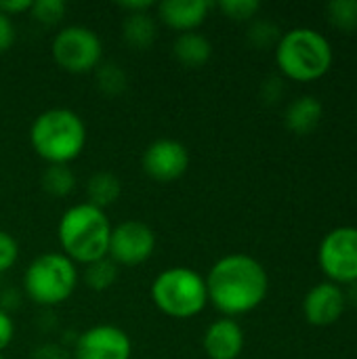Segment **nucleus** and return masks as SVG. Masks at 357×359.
<instances>
[{"instance_id":"obj_31","label":"nucleus","mask_w":357,"mask_h":359,"mask_svg":"<svg viewBox=\"0 0 357 359\" xmlns=\"http://www.w3.org/2000/svg\"><path fill=\"white\" fill-rule=\"evenodd\" d=\"M118 8L124 11L126 15L128 13H149L151 8H156V4L151 0H124V2H118Z\"/></svg>"},{"instance_id":"obj_18","label":"nucleus","mask_w":357,"mask_h":359,"mask_svg":"<svg viewBox=\"0 0 357 359\" xmlns=\"http://www.w3.org/2000/svg\"><path fill=\"white\" fill-rule=\"evenodd\" d=\"M122 194V181L109 172V170H97L90 175L88 183H86V196H88V204L105 210L107 206H112Z\"/></svg>"},{"instance_id":"obj_25","label":"nucleus","mask_w":357,"mask_h":359,"mask_svg":"<svg viewBox=\"0 0 357 359\" xmlns=\"http://www.w3.org/2000/svg\"><path fill=\"white\" fill-rule=\"evenodd\" d=\"M280 38H282L280 29L274 23H269V21H255L250 25V29H248V40L257 48H267L274 42L278 44Z\"/></svg>"},{"instance_id":"obj_1","label":"nucleus","mask_w":357,"mask_h":359,"mask_svg":"<svg viewBox=\"0 0 357 359\" xmlns=\"http://www.w3.org/2000/svg\"><path fill=\"white\" fill-rule=\"evenodd\" d=\"M208 303L225 318H236L257 309L269 288L265 267L248 255L234 252L221 257L204 278Z\"/></svg>"},{"instance_id":"obj_24","label":"nucleus","mask_w":357,"mask_h":359,"mask_svg":"<svg viewBox=\"0 0 357 359\" xmlns=\"http://www.w3.org/2000/svg\"><path fill=\"white\" fill-rule=\"evenodd\" d=\"M217 6L225 17H229L234 21H248L261 8V4L257 0H221Z\"/></svg>"},{"instance_id":"obj_28","label":"nucleus","mask_w":357,"mask_h":359,"mask_svg":"<svg viewBox=\"0 0 357 359\" xmlns=\"http://www.w3.org/2000/svg\"><path fill=\"white\" fill-rule=\"evenodd\" d=\"M13 334H15V324L8 316V311L0 309V353L11 345L13 341Z\"/></svg>"},{"instance_id":"obj_3","label":"nucleus","mask_w":357,"mask_h":359,"mask_svg":"<svg viewBox=\"0 0 357 359\" xmlns=\"http://www.w3.org/2000/svg\"><path fill=\"white\" fill-rule=\"evenodd\" d=\"M29 143L46 164L69 166L86 147V124L74 109L50 107L34 118Z\"/></svg>"},{"instance_id":"obj_26","label":"nucleus","mask_w":357,"mask_h":359,"mask_svg":"<svg viewBox=\"0 0 357 359\" xmlns=\"http://www.w3.org/2000/svg\"><path fill=\"white\" fill-rule=\"evenodd\" d=\"M19 259V244L17 240L8 233L0 229V276L4 271H8Z\"/></svg>"},{"instance_id":"obj_15","label":"nucleus","mask_w":357,"mask_h":359,"mask_svg":"<svg viewBox=\"0 0 357 359\" xmlns=\"http://www.w3.org/2000/svg\"><path fill=\"white\" fill-rule=\"evenodd\" d=\"M213 55V44L210 40L200 34V32H185L179 34L173 42V57L183 65V67H202L208 63Z\"/></svg>"},{"instance_id":"obj_21","label":"nucleus","mask_w":357,"mask_h":359,"mask_svg":"<svg viewBox=\"0 0 357 359\" xmlns=\"http://www.w3.org/2000/svg\"><path fill=\"white\" fill-rule=\"evenodd\" d=\"M118 276H120V267H118L109 257L99 259V261H93V263H88L86 269H84V282H86V286H88L90 290H95V292L109 290V288L116 284Z\"/></svg>"},{"instance_id":"obj_11","label":"nucleus","mask_w":357,"mask_h":359,"mask_svg":"<svg viewBox=\"0 0 357 359\" xmlns=\"http://www.w3.org/2000/svg\"><path fill=\"white\" fill-rule=\"evenodd\" d=\"M130 337L112 324L86 328L74 345V359H130Z\"/></svg>"},{"instance_id":"obj_29","label":"nucleus","mask_w":357,"mask_h":359,"mask_svg":"<svg viewBox=\"0 0 357 359\" xmlns=\"http://www.w3.org/2000/svg\"><path fill=\"white\" fill-rule=\"evenodd\" d=\"M34 0H0V13H4L6 17H17L23 13H29Z\"/></svg>"},{"instance_id":"obj_2","label":"nucleus","mask_w":357,"mask_h":359,"mask_svg":"<svg viewBox=\"0 0 357 359\" xmlns=\"http://www.w3.org/2000/svg\"><path fill=\"white\" fill-rule=\"evenodd\" d=\"M57 236H59L61 252L69 261L88 265L93 261L107 257L112 223L105 210L88 202H82L69 206L61 215Z\"/></svg>"},{"instance_id":"obj_4","label":"nucleus","mask_w":357,"mask_h":359,"mask_svg":"<svg viewBox=\"0 0 357 359\" xmlns=\"http://www.w3.org/2000/svg\"><path fill=\"white\" fill-rule=\"evenodd\" d=\"M276 63L292 80H318L332 65V46L324 34L311 27H295L278 40Z\"/></svg>"},{"instance_id":"obj_16","label":"nucleus","mask_w":357,"mask_h":359,"mask_svg":"<svg viewBox=\"0 0 357 359\" xmlns=\"http://www.w3.org/2000/svg\"><path fill=\"white\" fill-rule=\"evenodd\" d=\"M320 120H322V103L311 95H303L295 99L284 114L286 128L295 135H309L311 130H316Z\"/></svg>"},{"instance_id":"obj_14","label":"nucleus","mask_w":357,"mask_h":359,"mask_svg":"<svg viewBox=\"0 0 357 359\" xmlns=\"http://www.w3.org/2000/svg\"><path fill=\"white\" fill-rule=\"evenodd\" d=\"M202 347L208 359H238L244 349V330L231 318L215 320L202 337Z\"/></svg>"},{"instance_id":"obj_17","label":"nucleus","mask_w":357,"mask_h":359,"mask_svg":"<svg viewBox=\"0 0 357 359\" xmlns=\"http://www.w3.org/2000/svg\"><path fill=\"white\" fill-rule=\"evenodd\" d=\"M158 38L156 17L149 13H128L122 21V40L133 50L149 48Z\"/></svg>"},{"instance_id":"obj_6","label":"nucleus","mask_w":357,"mask_h":359,"mask_svg":"<svg viewBox=\"0 0 357 359\" xmlns=\"http://www.w3.org/2000/svg\"><path fill=\"white\" fill-rule=\"evenodd\" d=\"M78 286L76 263L63 252H42L23 273V290L29 301L40 307L65 303Z\"/></svg>"},{"instance_id":"obj_19","label":"nucleus","mask_w":357,"mask_h":359,"mask_svg":"<svg viewBox=\"0 0 357 359\" xmlns=\"http://www.w3.org/2000/svg\"><path fill=\"white\" fill-rule=\"evenodd\" d=\"M42 189L53 198H65L76 187V175L67 164H48L40 177Z\"/></svg>"},{"instance_id":"obj_30","label":"nucleus","mask_w":357,"mask_h":359,"mask_svg":"<svg viewBox=\"0 0 357 359\" xmlns=\"http://www.w3.org/2000/svg\"><path fill=\"white\" fill-rule=\"evenodd\" d=\"M32 359H67V353L59 345L46 343V345H40L38 349H34Z\"/></svg>"},{"instance_id":"obj_8","label":"nucleus","mask_w":357,"mask_h":359,"mask_svg":"<svg viewBox=\"0 0 357 359\" xmlns=\"http://www.w3.org/2000/svg\"><path fill=\"white\" fill-rule=\"evenodd\" d=\"M318 261L332 284H357V227H337L326 233Z\"/></svg>"},{"instance_id":"obj_12","label":"nucleus","mask_w":357,"mask_h":359,"mask_svg":"<svg viewBox=\"0 0 357 359\" xmlns=\"http://www.w3.org/2000/svg\"><path fill=\"white\" fill-rule=\"evenodd\" d=\"M345 307H347V297L332 282H322L314 286L303 301V313L311 326L335 324L343 316Z\"/></svg>"},{"instance_id":"obj_9","label":"nucleus","mask_w":357,"mask_h":359,"mask_svg":"<svg viewBox=\"0 0 357 359\" xmlns=\"http://www.w3.org/2000/svg\"><path fill=\"white\" fill-rule=\"evenodd\" d=\"M154 250H156V233L147 223L128 219L112 227L107 257L118 267L141 265L154 255Z\"/></svg>"},{"instance_id":"obj_10","label":"nucleus","mask_w":357,"mask_h":359,"mask_svg":"<svg viewBox=\"0 0 357 359\" xmlns=\"http://www.w3.org/2000/svg\"><path fill=\"white\" fill-rule=\"evenodd\" d=\"M143 172L158 183H173L189 168V149L177 139L151 141L141 158Z\"/></svg>"},{"instance_id":"obj_7","label":"nucleus","mask_w":357,"mask_h":359,"mask_svg":"<svg viewBox=\"0 0 357 359\" xmlns=\"http://www.w3.org/2000/svg\"><path fill=\"white\" fill-rule=\"evenodd\" d=\"M55 63L69 74L95 72L103 61V42L99 34L86 25L61 27L50 44Z\"/></svg>"},{"instance_id":"obj_5","label":"nucleus","mask_w":357,"mask_h":359,"mask_svg":"<svg viewBox=\"0 0 357 359\" xmlns=\"http://www.w3.org/2000/svg\"><path fill=\"white\" fill-rule=\"evenodd\" d=\"M151 303L173 320H189L208 305L206 282L191 267H168L156 276L149 288Z\"/></svg>"},{"instance_id":"obj_13","label":"nucleus","mask_w":357,"mask_h":359,"mask_svg":"<svg viewBox=\"0 0 357 359\" xmlns=\"http://www.w3.org/2000/svg\"><path fill=\"white\" fill-rule=\"evenodd\" d=\"M213 8V2L208 0H162L156 4V15L158 19L179 32H198V27L206 21L208 13Z\"/></svg>"},{"instance_id":"obj_20","label":"nucleus","mask_w":357,"mask_h":359,"mask_svg":"<svg viewBox=\"0 0 357 359\" xmlns=\"http://www.w3.org/2000/svg\"><path fill=\"white\" fill-rule=\"evenodd\" d=\"M95 82L97 88L107 95V97H116L122 95L128 86V76L122 69V65L114 63V61H101L99 67L95 69Z\"/></svg>"},{"instance_id":"obj_23","label":"nucleus","mask_w":357,"mask_h":359,"mask_svg":"<svg viewBox=\"0 0 357 359\" xmlns=\"http://www.w3.org/2000/svg\"><path fill=\"white\" fill-rule=\"evenodd\" d=\"M67 4L63 0H34L29 17L42 25H57L65 17Z\"/></svg>"},{"instance_id":"obj_22","label":"nucleus","mask_w":357,"mask_h":359,"mask_svg":"<svg viewBox=\"0 0 357 359\" xmlns=\"http://www.w3.org/2000/svg\"><path fill=\"white\" fill-rule=\"evenodd\" d=\"M326 15L328 21L343 29V32H353L357 29V0H335L326 4Z\"/></svg>"},{"instance_id":"obj_32","label":"nucleus","mask_w":357,"mask_h":359,"mask_svg":"<svg viewBox=\"0 0 357 359\" xmlns=\"http://www.w3.org/2000/svg\"><path fill=\"white\" fill-rule=\"evenodd\" d=\"M0 359H4V358H2V355H0Z\"/></svg>"},{"instance_id":"obj_27","label":"nucleus","mask_w":357,"mask_h":359,"mask_svg":"<svg viewBox=\"0 0 357 359\" xmlns=\"http://www.w3.org/2000/svg\"><path fill=\"white\" fill-rule=\"evenodd\" d=\"M15 25L13 19L6 17L4 13H0V53H6L13 44H15Z\"/></svg>"}]
</instances>
